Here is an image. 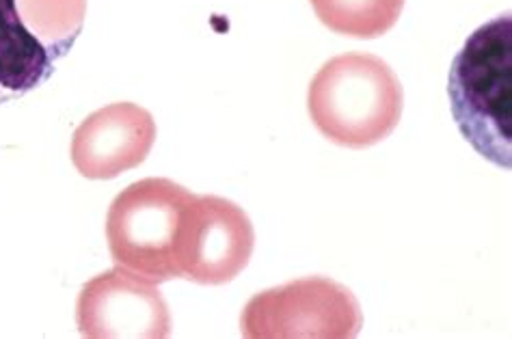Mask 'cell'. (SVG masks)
I'll return each instance as SVG.
<instances>
[{"mask_svg": "<svg viewBox=\"0 0 512 339\" xmlns=\"http://www.w3.org/2000/svg\"><path fill=\"white\" fill-rule=\"evenodd\" d=\"M510 13L478 26L454 57L448 96L458 130L493 165H512Z\"/></svg>", "mask_w": 512, "mask_h": 339, "instance_id": "6da1fadb", "label": "cell"}, {"mask_svg": "<svg viewBox=\"0 0 512 339\" xmlns=\"http://www.w3.org/2000/svg\"><path fill=\"white\" fill-rule=\"evenodd\" d=\"M404 91L381 57L346 52L320 67L307 91L314 126L342 147L363 149L381 143L402 117Z\"/></svg>", "mask_w": 512, "mask_h": 339, "instance_id": "7a4b0ae2", "label": "cell"}, {"mask_svg": "<svg viewBox=\"0 0 512 339\" xmlns=\"http://www.w3.org/2000/svg\"><path fill=\"white\" fill-rule=\"evenodd\" d=\"M193 193L167 178H147L121 191L106 214V240L117 266L152 283L180 279L178 236Z\"/></svg>", "mask_w": 512, "mask_h": 339, "instance_id": "3957f363", "label": "cell"}, {"mask_svg": "<svg viewBox=\"0 0 512 339\" xmlns=\"http://www.w3.org/2000/svg\"><path fill=\"white\" fill-rule=\"evenodd\" d=\"M87 0H0V104L42 87L83 33Z\"/></svg>", "mask_w": 512, "mask_h": 339, "instance_id": "277c9868", "label": "cell"}, {"mask_svg": "<svg viewBox=\"0 0 512 339\" xmlns=\"http://www.w3.org/2000/svg\"><path fill=\"white\" fill-rule=\"evenodd\" d=\"M361 329L357 296L329 277L296 279L255 294L240 318L247 339H353Z\"/></svg>", "mask_w": 512, "mask_h": 339, "instance_id": "5b68a950", "label": "cell"}, {"mask_svg": "<svg viewBox=\"0 0 512 339\" xmlns=\"http://www.w3.org/2000/svg\"><path fill=\"white\" fill-rule=\"evenodd\" d=\"M255 232L238 203L217 195H193L178 236L180 279L199 286L234 281L251 262Z\"/></svg>", "mask_w": 512, "mask_h": 339, "instance_id": "8992f818", "label": "cell"}, {"mask_svg": "<svg viewBox=\"0 0 512 339\" xmlns=\"http://www.w3.org/2000/svg\"><path fill=\"white\" fill-rule=\"evenodd\" d=\"M76 324L89 339H165L171 314L158 283L115 266L87 281L76 301Z\"/></svg>", "mask_w": 512, "mask_h": 339, "instance_id": "52a82bcc", "label": "cell"}, {"mask_svg": "<svg viewBox=\"0 0 512 339\" xmlns=\"http://www.w3.org/2000/svg\"><path fill=\"white\" fill-rule=\"evenodd\" d=\"M156 143V121L147 108L117 102L91 113L72 137V162L87 180H115L137 169Z\"/></svg>", "mask_w": 512, "mask_h": 339, "instance_id": "ba28073f", "label": "cell"}, {"mask_svg": "<svg viewBox=\"0 0 512 339\" xmlns=\"http://www.w3.org/2000/svg\"><path fill=\"white\" fill-rule=\"evenodd\" d=\"M318 20L338 35L376 39L394 29L404 0H312Z\"/></svg>", "mask_w": 512, "mask_h": 339, "instance_id": "9c48e42d", "label": "cell"}]
</instances>
